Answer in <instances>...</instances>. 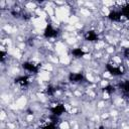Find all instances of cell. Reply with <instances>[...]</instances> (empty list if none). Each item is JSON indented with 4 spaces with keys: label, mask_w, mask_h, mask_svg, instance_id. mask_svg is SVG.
I'll use <instances>...</instances> for the list:
<instances>
[{
    "label": "cell",
    "mask_w": 129,
    "mask_h": 129,
    "mask_svg": "<svg viewBox=\"0 0 129 129\" xmlns=\"http://www.w3.org/2000/svg\"><path fill=\"white\" fill-rule=\"evenodd\" d=\"M106 69L107 71L114 77H117V76H121L122 75V71H121V68L116 66V64H112V63H107L106 64Z\"/></svg>",
    "instance_id": "6da1fadb"
},
{
    "label": "cell",
    "mask_w": 129,
    "mask_h": 129,
    "mask_svg": "<svg viewBox=\"0 0 129 129\" xmlns=\"http://www.w3.org/2000/svg\"><path fill=\"white\" fill-rule=\"evenodd\" d=\"M69 80L70 82L77 84V83H81L85 80V77L82 73H70L69 75Z\"/></svg>",
    "instance_id": "7a4b0ae2"
},
{
    "label": "cell",
    "mask_w": 129,
    "mask_h": 129,
    "mask_svg": "<svg viewBox=\"0 0 129 129\" xmlns=\"http://www.w3.org/2000/svg\"><path fill=\"white\" fill-rule=\"evenodd\" d=\"M43 34H44V36H45V37L50 38V37H55V36L58 34V31H57V30H56L52 25L48 24V25L45 27Z\"/></svg>",
    "instance_id": "3957f363"
},
{
    "label": "cell",
    "mask_w": 129,
    "mask_h": 129,
    "mask_svg": "<svg viewBox=\"0 0 129 129\" xmlns=\"http://www.w3.org/2000/svg\"><path fill=\"white\" fill-rule=\"evenodd\" d=\"M66 112V108L63 106V104H55L52 108H51V113L52 115H55L57 117H59L60 115H62Z\"/></svg>",
    "instance_id": "277c9868"
},
{
    "label": "cell",
    "mask_w": 129,
    "mask_h": 129,
    "mask_svg": "<svg viewBox=\"0 0 129 129\" xmlns=\"http://www.w3.org/2000/svg\"><path fill=\"white\" fill-rule=\"evenodd\" d=\"M22 67H23V69H24L25 71H27V72H29V73L35 74V73L38 72V67H37V64H34V63L31 62V61H24L23 64H22Z\"/></svg>",
    "instance_id": "5b68a950"
},
{
    "label": "cell",
    "mask_w": 129,
    "mask_h": 129,
    "mask_svg": "<svg viewBox=\"0 0 129 129\" xmlns=\"http://www.w3.org/2000/svg\"><path fill=\"white\" fill-rule=\"evenodd\" d=\"M122 13L121 11L119 10H112L110 11L109 15H108V18L111 20V21H114V22H119L121 20V17H122Z\"/></svg>",
    "instance_id": "8992f818"
},
{
    "label": "cell",
    "mask_w": 129,
    "mask_h": 129,
    "mask_svg": "<svg viewBox=\"0 0 129 129\" xmlns=\"http://www.w3.org/2000/svg\"><path fill=\"white\" fill-rule=\"evenodd\" d=\"M85 38H86V40L91 41V42L92 41H97L98 34H97V32L95 30H89V31H87L85 33Z\"/></svg>",
    "instance_id": "52a82bcc"
},
{
    "label": "cell",
    "mask_w": 129,
    "mask_h": 129,
    "mask_svg": "<svg viewBox=\"0 0 129 129\" xmlns=\"http://www.w3.org/2000/svg\"><path fill=\"white\" fill-rule=\"evenodd\" d=\"M15 83L18 84L21 87H26L29 85V78L28 76H21L18 77L17 79H15Z\"/></svg>",
    "instance_id": "ba28073f"
},
{
    "label": "cell",
    "mask_w": 129,
    "mask_h": 129,
    "mask_svg": "<svg viewBox=\"0 0 129 129\" xmlns=\"http://www.w3.org/2000/svg\"><path fill=\"white\" fill-rule=\"evenodd\" d=\"M120 89L124 94H129V80H125L122 84H120Z\"/></svg>",
    "instance_id": "9c48e42d"
},
{
    "label": "cell",
    "mask_w": 129,
    "mask_h": 129,
    "mask_svg": "<svg viewBox=\"0 0 129 129\" xmlns=\"http://www.w3.org/2000/svg\"><path fill=\"white\" fill-rule=\"evenodd\" d=\"M72 54L75 57H82V56L85 55V51L82 48H75V49L72 50Z\"/></svg>",
    "instance_id": "30bf717a"
},
{
    "label": "cell",
    "mask_w": 129,
    "mask_h": 129,
    "mask_svg": "<svg viewBox=\"0 0 129 129\" xmlns=\"http://www.w3.org/2000/svg\"><path fill=\"white\" fill-rule=\"evenodd\" d=\"M121 13H122L123 16H126L127 18H129V3L122 7V9H121Z\"/></svg>",
    "instance_id": "8fae6325"
},
{
    "label": "cell",
    "mask_w": 129,
    "mask_h": 129,
    "mask_svg": "<svg viewBox=\"0 0 129 129\" xmlns=\"http://www.w3.org/2000/svg\"><path fill=\"white\" fill-rule=\"evenodd\" d=\"M43 129H57V128H56V125H55V124H53V123H48V124H46V125L43 127Z\"/></svg>",
    "instance_id": "7c38bea8"
}]
</instances>
